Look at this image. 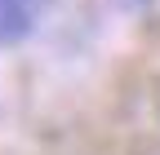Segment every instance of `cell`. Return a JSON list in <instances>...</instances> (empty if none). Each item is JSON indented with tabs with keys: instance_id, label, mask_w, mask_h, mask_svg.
<instances>
[{
	"instance_id": "6da1fadb",
	"label": "cell",
	"mask_w": 160,
	"mask_h": 155,
	"mask_svg": "<svg viewBox=\"0 0 160 155\" xmlns=\"http://www.w3.org/2000/svg\"><path fill=\"white\" fill-rule=\"evenodd\" d=\"M40 0H0V40H18L36 22Z\"/></svg>"
}]
</instances>
